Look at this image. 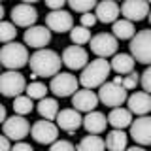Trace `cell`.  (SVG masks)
<instances>
[{"label": "cell", "instance_id": "cell-22", "mask_svg": "<svg viewBox=\"0 0 151 151\" xmlns=\"http://www.w3.org/2000/svg\"><path fill=\"white\" fill-rule=\"evenodd\" d=\"M134 59L129 53H115L111 57V63H110V70L117 72L119 76H127L130 72H134Z\"/></svg>", "mask_w": 151, "mask_h": 151}, {"label": "cell", "instance_id": "cell-36", "mask_svg": "<svg viewBox=\"0 0 151 151\" xmlns=\"http://www.w3.org/2000/svg\"><path fill=\"white\" fill-rule=\"evenodd\" d=\"M96 25V17H94V13L91 12V13H83L81 15V25L79 27H83V28H91V27H94Z\"/></svg>", "mask_w": 151, "mask_h": 151}, {"label": "cell", "instance_id": "cell-3", "mask_svg": "<svg viewBox=\"0 0 151 151\" xmlns=\"http://www.w3.org/2000/svg\"><path fill=\"white\" fill-rule=\"evenodd\" d=\"M0 64L8 70H17L28 64V49L25 44L9 42L0 47Z\"/></svg>", "mask_w": 151, "mask_h": 151}, {"label": "cell", "instance_id": "cell-41", "mask_svg": "<svg viewBox=\"0 0 151 151\" xmlns=\"http://www.w3.org/2000/svg\"><path fill=\"white\" fill-rule=\"evenodd\" d=\"M125 151H145V147H142V145H132V147H127Z\"/></svg>", "mask_w": 151, "mask_h": 151}, {"label": "cell", "instance_id": "cell-33", "mask_svg": "<svg viewBox=\"0 0 151 151\" xmlns=\"http://www.w3.org/2000/svg\"><path fill=\"white\" fill-rule=\"evenodd\" d=\"M138 83H140V74L138 72H130V74H127V76L121 78V87L125 89L127 93L132 91V89H136Z\"/></svg>", "mask_w": 151, "mask_h": 151}, {"label": "cell", "instance_id": "cell-38", "mask_svg": "<svg viewBox=\"0 0 151 151\" xmlns=\"http://www.w3.org/2000/svg\"><path fill=\"white\" fill-rule=\"evenodd\" d=\"M45 6L49 8L51 12H57V9L64 8V0H49V2H45Z\"/></svg>", "mask_w": 151, "mask_h": 151}, {"label": "cell", "instance_id": "cell-10", "mask_svg": "<svg viewBox=\"0 0 151 151\" xmlns=\"http://www.w3.org/2000/svg\"><path fill=\"white\" fill-rule=\"evenodd\" d=\"M45 27L49 28V32H70L74 27V17L66 9H57V12H49L45 15Z\"/></svg>", "mask_w": 151, "mask_h": 151}, {"label": "cell", "instance_id": "cell-6", "mask_svg": "<svg viewBox=\"0 0 151 151\" xmlns=\"http://www.w3.org/2000/svg\"><path fill=\"white\" fill-rule=\"evenodd\" d=\"M98 89H100L98 94H96L98 102H102L104 106L111 108V110H113V108H121L123 104L127 102V98H129V93H127L121 85H115L111 81L102 83Z\"/></svg>", "mask_w": 151, "mask_h": 151}, {"label": "cell", "instance_id": "cell-5", "mask_svg": "<svg viewBox=\"0 0 151 151\" xmlns=\"http://www.w3.org/2000/svg\"><path fill=\"white\" fill-rule=\"evenodd\" d=\"M27 87V79L21 72H15V70H8V72L0 74V94L8 98H15L21 96L25 93Z\"/></svg>", "mask_w": 151, "mask_h": 151}, {"label": "cell", "instance_id": "cell-16", "mask_svg": "<svg viewBox=\"0 0 151 151\" xmlns=\"http://www.w3.org/2000/svg\"><path fill=\"white\" fill-rule=\"evenodd\" d=\"M23 38H25V45L34 47V49H45V45L51 42V32L45 25H34L27 28Z\"/></svg>", "mask_w": 151, "mask_h": 151}, {"label": "cell", "instance_id": "cell-15", "mask_svg": "<svg viewBox=\"0 0 151 151\" xmlns=\"http://www.w3.org/2000/svg\"><path fill=\"white\" fill-rule=\"evenodd\" d=\"M129 127H130V138L138 145L145 147V145L151 144V119L147 115H142V117L132 119V123Z\"/></svg>", "mask_w": 151, "mask_h": 151}, {"label": "cell", "instance_id": "cell-30", "mask_svg": "<svg viewBox=\"0 0 151 151\" xmlns=\"http://www.w3.org/2000/svg\"><path fill=\"white\" fill-rule=\"evenodd\" d=\"M70 40H72L74 45L81 47L83 44H89V40H91V30H89V28H83V27H72V30H70Z\"/></svg>", "mask_w": 151, "mask_h": 151}, {"label": "cell", "instance_id": "cell-2", "mask_svg": "<svg viewBox=\"0 0 151 151\" xmlns=\"http://www.w3.org/2000/svg\"><path fill=\"white\" fill-rule=\"evenodd\" d=\"M108 76H110V63L106 59H94L91 63H87V66L81 70V76L78 81L85 89L93 91V89L100 87L102 83L108 81Z\"/></svg>", "mask_w": 151, "mask_h": 151}, {"label": "cell", "instance_id": "cell-1", "mask_svg": "<svg viewBox=\"0 0 151 151\" xmlns=\"http://www.w3.org/2000/svg\"><path fill=\"white\" fill-rule=\"evenodd\" d=\"M32 74L38 78H53L60 72V55L53 49H38L28 57Z\"/></svg>", "mask_w": 151, "mask_h": 151}, {"label": "cell", "instance_id": "cell-42", "mask_svg": "<svg viewBox=\"0 0 151 151\" xmlns=\"http://www.w3.org/2000/svg\"><path fill=\"white\" fill-rule=\"evenodd\" d=\"M2 19H4V6L0 4V21H2Z\"/></svg>", "mask_w": 151, "mask_h": 151}, {"label": "cell", "instance_id": "cell-25", "mask_svg": "<svg viewBox=\"0 0 151 151\" xmlns=\"http://www.w3.org/2000/svg\"><path fill=\"white\" fill-rule=\"evenodd\" d=\"M111 30H113L111 36L115 38L117 42H119V40H130V38L136 34L134 25H132L130 21H125V19H117V21L113 23Z\"/></svg>", "mask_w": 151, "mask_h": 151}, {"label": "cell", "instance_id": "cell-31", "mask_svg": "<svg viewBox=\"0 0 151 151\" xmlns=\"http://www.w3.org/2000/svg\"><path fill=\"white\" fill-rule=\"evenodd\" d=\"M15 36H17V30L12 23L0 21V44H9V42L15 40Z\"/></svg>", "mask_w": 151, "mask_h": 151}, {"label": "cell", "instance_id": "cell-32", "mask_svg": "<svg viewBox=\"0 0 151 151\" xmlns=\"http://www.w3.org/2000/svg\"><path fill=\"white\" fill-rule=\"evenodd\" d=\"M68 6H70V9L79 12L83 15V13H91L94 9V6H96V2L94 0H70Z\"/></svg>", "mask_w": 151, "mask_h": 151}, {"label": "cell", "instance_id": "cell-40", "mask_svg": "<svg viewBox=\"0 0 151 151\" xmlns=\"http://www.w3.org/2000/svg\"><path fill=\"white\" fill-rule=\"evenodd\" d=\"M6 106H2V104H0V125H2L4 121H6Z\"/></svg>", "mask_w": 151, "mask_h": 151}, {"label": "cell", "instance_id": "cell-29", "mask_svg": "<svg viewBox=\"0 0 151 151\" xmlns=\"http://www.w3.org/2000/svg\"><path fill=\"white\" fill-rule=\"evenodd\" d=\"M32 110H34V104H32V100L27 96V94H21V96L13 98V111H15V115L25 117L27 113H30Z\"/></svg>", "mask_w": 151, "mask_h": 151}, {"label": "cell", "instance_id": "cell-34", "mask_svg": "<svg viewBox=\"0 0 151 151\" xmlns=\"http://www.w3.org/2000/svg\"><path fill=\"white\" fill-rule=\"evenodd\" d=\"M49 151H76V147H74L72 142H68V140H57L51 144Z\"/></svg>", "mask_w": 151, "mask_h": 151}, {"label": "cell", "instance_id": "cell-26", "mask_svg": "<svg viewBox=\"0 0 151 151\" xmlns=\"http://www.w3.org/2000/svg\"><path fill=\"white\" fill-rule=\"evenodd\" d=\"M36 110L38 113L42 115V119H45V121H55V117H57V113H59V102L55 100V98H42L40 102H38V106H36Z\"/></svg>", "mask_w": 151, "mask_h": 151}, {"label": "cell", "instance_id": "cell-37", "mask_svg": "<svg viewBox=\"0 0 151 151\" xmlns=\"http://www.w3.org/2000/svg\"><path fill=\"white\" fill-rule=\"evenodd\" d=\"M9 151H34V147L30 144H27V142H15Z\"/></svg>", "mask_w": 151, "mask_h": 151}, {"label": "cell", "instance_id": "cell-11", "mask_svg": "<svg viewBox=\"0 0 151 151\" xmlns=\"http://www.w3.org/2000/svg\"><path fill=\"white\" fill-rule=\"evenodd\" d=\"M119 13L125 21H130L132 25L138 21H144L149 13V4L145 0H127L119 6Z\"/></svg>", "mask_w": 151, "mask_h": 151}, {"label": "cell", "instance_id": "cell-39", "mask_svg": "<svg viewBox=\"0 0 151 151\" xmlns=\"http://www.w3.org/2000/svg\"><path fill=\"white\" fill-rule=\"evenodd\" d=\"M9 149H12V144H9V140H8L4 134H0V151H9Z\"/></svg>", "mask_w": 151, "mask_h": 151}, {"label": "cell", "instance_id": "cell-8", "mask_svg": "<svg viewBox=\"0 0 151 151\" xmlns=\"http://www.w3.org/2000/svg\"><path fill=\"white\" fill-rule=\"evenodd\" d=\"M2 132L8 140L13 142H23V138H27L30 134V123H28L23 115H15L6 117V121L2 123Z\"/></svg>", "mask_w": 151, "mask_h": 151}, {"label": "cell", "instance_id": "cell-20", "mask_svg": "<svg viewBox=\"0 0 151 151\" xmlns=\"http://www.w3.org/2000/svg\"><path fill=\"white\" fill-rule=\"evenodd\" d=\"M94 17L100 23H115L117 17H119V4L111 2V0H106V2H100L94 6Z\"/></svg>", "mask_w": 151, "mask_h": 151}, {"label": "cell", "instance_id": "cell-23", "mask_svg": "<svg viewBox=\"0 0 151 151\" xmlns=\"http://www.w3.org/2000/svg\"><path fill=\"white\" fill-rule=\"evenodd\" d=\"M106 121L110 123L113 129L123 130V129H127V127L132 123V113L127 110V108H113V110L108 113Z\"/></svg>", "mask_w": 151, "mask_h": 151}, {"label": "cell", "instance_id": "cell-18", "mask_svg": "<svg viewBox=\"0 0 151 151\" xmlns=\"http://www.w3.org/2000/svg\"><path fill=\"white\" fill-rule=\"evenodd\" d=\"M72 106L76 111H94L98 106V96L94 91H89V89H81V91H76L72 94Z\"/></svg>", "mask_w": 151, "mask_h": 151}, {"label": "cell", "instance_id": "cell-9", "mask_svg": "<svg viewBox=\"0 0 151 151\" xmlns=\"http://www.w3.org/2000/svg\"><path fill=\"white\" fill-rule=\"evenodd\" d=\"M89 44H91V51L98 59L113 57L117 53V47H119V42H117L110 32H100V34L93 36L91 40H89Z\"/></svg>", "mask_w": 151, "mask_h": 151}, {"label": "cell", "instance_id": "cell-43", "mask_svg": "<svg viewBox=\"0 0 151 151\" xmlns=\"http://www.w3.org/2000/svg\"><path fill=\"white\" fill-rule=\"evenodd\" d=\"M0 74H2V72H0Z\"/></svg>", "mask_w": 151, "mask_h": 151}, {"label": "cell", "instance_id": "cell-12", "mask_svg": "<svg viewBox=\"0 0 151 151\" xmlns=\"http://www.w3.org/2000/svg\"><path fill=\"white\" fill-rule=\"evenodd\" d=\"M30 134L38 144H53L59 138V129L53 121H45V119H40L36 121L34 125L30 127Z\"/></svg>", "mask_w": 151, "mask_h": 151}, {"label": "cell", "instance_id": "cell-13", "mask_svg": "<svg viewBox=\"0 0 151 151\" xmlns=\"http://www.w3.org/2000/svg\"><path fill=\"white\" fill-rule=\"evenodd\" d=\"M38 21V12L34 6L30 4H17L12 8V25L13 27H23V28H30L34 27V23Z\"/></svg>", "mask_w": 151, "mask_h": 151}, {"label": "cell", "instance_id": "cell-7", "mask_svg": "<svg viewBox=\"0 0 151 151\" xmlns=\"http://www.w3.org/2000/svg\"><path fill=\"white\" fill-rule=\"evenodd\" d=\"M79 87V81L74 74L70 72H59L57 76H53L49 81V91L55 94V96H60V98H66V96H72V94L78 91Z\"/></svg>", "mask_w": 151, "mask_h": 151}, {"label": "cell", "instance_id": "cell-28", "mask_svg": "<svg viewBox=\"0 0 151 151\" xmlns=\"http://www.w3.org/2000/svg\"><path fill=\"white\" fill-rule=\"evenodd\" d=\"M47 85L45 83H42V81H30L25 87V94L30 100H34V98H38V100H42V98H45V94H47Z\"/></svg>", "mask_w": 151, "mask_h": 151}, {"label": "cell", "instance_id": "cell-19", "mask_svg": "<svg viewBox=\"0 0 151 151\" xmlns=\"http://www.w3.org/2000/svg\"><path fill=\"white\" fill-rule=\"evenodd\" d=\"M127 110H129L132 115L142 117V115H147L151 110V96L144 91H136L134 94H130L127 98Z\"/></svg>", "mask_w": 151, "mask_h": 151}, {"label": "cell", "instance_id": "cell-21", "mask_svg": "<svg viewBox=\"0 0 151 151\" xmlns=\"http://www.w3.org/2000/svg\"><path fill=\"white\" fill-rule=\"evenodd\" d=\"M106 125H108V121H106V115H104L102 111H89L87 115L83 117V121H81V127L85 130L89 132V134H102L104 130H106Z\"/></svg>", "mask_w": 151, "mask_h": 151}, {"label": "cell", "instance_id": "cell-27", "mask_svg": "<svg viewBox=\"0 0 151 151\" xmlns=\"http://www.w3.org/2000/svg\"><path fill=\"white\" fill-rule=\"evenodd\" d=\"M81 151H106V145H104V140L96 134H87L83 136L81 142L78 145Z\"/></svg>", "mask_w": 151, "mask_h": 151}, {"label": "cell", "instance_id": "cell-24", "mask_svg": "<svg viewBox=\"0 0 151 151\" xmlns=\"http://www.w3.org/2000/svg\"><path fill=\"white\" fill-rule=\"evenodd\" d=\"M127 142H129V136L123 130L113 129L106 134V140H104V145H106L108 151H125L127 149Z\"/></svg>", "mask_w": 151, "mask_h": 151}, {"label": "cell", "instance_id": "cell-35", "mask_svg": "<svg viewBox=\"0 0 151 151\" xmlns=\"http://www.w3.org/2000/svg\"><path fill=\"white\" fill-rule=\"evenodd\" d=\"M140 76H142L140 81H142V87H144V93L149 94V91H151V68H145Z\"/></svg>", "mask_w": 151, "mask_h": 151}, {"label": "cell", "instance_id": "cell-4", "mask_svg": "<svg viewBox=\"0 0 151 151\" xmlns=\"http://www.w3.org/2000/svg\"><path fill=\"white\" fill-rule=\"evenodd\" d=\"M129 47H130V57L134 59V63L138 60V63L147 66L151 63V30L144 28V30L136 32L130 38Z\"/></svg>", "mask_w": 151, "mask_h": 151}, {"label": "cell", "instance_id": "cell-14", "mask_svg": "<svg viewBox=\"0 0 151 151\" xmlns=\"http://www.w3.org/2000/svg\"><path fill=\"white\" fill-rule=\"evenodd\" d=\"M60 63L70 70H83L89 63V53L79 45H68L63 51Z\"/></svg>", "mask_w": 151, "mask_h": 151}, {"label": "cell", "instance_id": "cell-17", "mask_svg": "<svg viewBox=\"0 0 151 151\" xmlns=\"http://www.w3.org/2000/svg\"><path fill=\"white\" fill-rule=\"evenodd\" d=\"M55 125H57V129H60V130H64V132H76L81 127V121H83V117L79 115V111H76L74 108H64V110H59V113H57V117H55Z\"/></svg>", "mask_w": 151, "mask_h": 151}]
</instances>
